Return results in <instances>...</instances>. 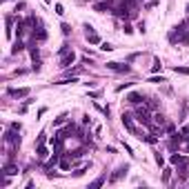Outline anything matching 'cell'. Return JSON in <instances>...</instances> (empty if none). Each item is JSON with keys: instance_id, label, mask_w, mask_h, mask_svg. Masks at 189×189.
I'll return each mask as SVG.
<instances>
[{"instance_id": "cell-1", "label": "cell", "mask_w": 189, "mask_h": 189, "mask_svg": "<svg viewBox=\"0 0 189 189\" xmlns=\"http://www.w3.org/2000/svg\"><path fill=\"white\" fill-rule=\"evenodd\" d=\"M122 125H125V129L129 131V134H136L138 138H143V131L136 129V125L131 122V116H129V113H122Z\"/></svg>"}, {"instance_id": "cell-2", "label": "cell", "mask_w": 189, "mask_h": 189, "mask_svg": "<svg viewBox=\"0 0 189 189\" xmlns=\"http://www.w3.org/2000/svg\"><path fill=\"white\" fill-rule=\"evenodd\" d=\"M136 120L145 122V125H151V118H149V109H147V107H140V105H136Z\"/></svg>"}, {"instance_id": "cell-3", "label": "cell", "mask_w": 189, "mask_h": 189, "mask_svg": "<svg viewBox=\"0 0 189 189\" xmlns=\"http://www.w3.org/2000/svg\"><path fill=\"white\" fill-rule=\"evenodd\" d=\"M18 134H20V131L11 127V129H9L7 134H5V140H7L9 145H20V136H18Z\"/></svg>"}, {"instance_id": "cell-4", "label": "cell", "mask_w": 189, "mask_h": 189, "mask_svg": "<svg viewBox=\"0 0 189 189\" xmlns=\"http://www.w3.org/2000/svg\"><path fill=\"white\" fill-rule=\"evenodd\" d=\"M33 27H36V29H33V38H36V40H38V42H42V40H47V31H45V27H42V22L38 20V22H36Z\"/></svg>"}, {"instance_id": "cell-5", "label": "cell", "mask_w": 189, "mask_h": 189, "mask_svg": "<svg viewBox=\"0 0 189 189\" xmlns=\"http://www.w3.org/2000/svg\"><path fill=\"white\" fill-rule=\"evenodd\" d=\"M85 29H87V42H89V45H100V38H98L96 31H93L91 25H85Z\"/></svg>"}, {"instance_id": "cell-6", "label": "cell", "mask_w": 189, "mask_h": 189, "mask_svg": "<svg viewBox=\"0 0 189 189\" xmlns=\"http://www.w3.org/2000/svg\"><path fill=\"white\" fill-rule=\"evenodd\" d=\"M169 163L171 165H180V167H187L189 165V158H185V156H180V154H171V158H169Z\"/></svg>"}, {"instance_id": "cell-7", "label": "cell", "mask_w": 189, "mask_h": 189, "mask_svg": "<svg viewBox=\"0 0 189 189\" xmlns=\"http://www.w3.org/2000/svg\"><path fill=\"white\" fill-rule=\"evenodd\" d=\"M73 60H76V53H73V51H67V53H65L62 58H60V67H65V69H67V67H71V65H73Z\"/></svg>"}, {"instance_id": "cell-8", "label": "cell", "mask_w": 189, "mask_h": 189, "mask_svg": "<svg viewBox=\"0 0 189 189\" xmlns=\"http://www.w3.org/2000/svg\"><path fill=\"white\" fill-rule=\"evenodd\" d=\"M107 69L118 71V73H129V67L127 65H120V62H107Z\"/></svg>"}, {"instance_id": "cell-9", "label": "cell", "mask_w": 189, "mask_h": 189, "mask_svg": "<svg viewBox=\"0 0 189 189\" xmlns=\"http://www.w3.org/2000/svg\"><path fill=\"white\" fill-rule=\"evenodd\" d=\"M127 171H129V167H120L116 174H111V178H109V183H118L122 176H127Z\"/></svg>"}, {"instance_id": "cell-10", "label": "cell", "mask_w": 189, "mask_h": 189, "mask_svg": "<svg viewBox=\"0 0 189 189\" xmlns=\"http://www.w3.org/2000/svg\"><path fill=\"white\" fill-rule=\"evenodd\" d=\"M127 100L131 102V105H143V102H145V98L140 96V93H136V91H134V93H129V96H127Z\"/></svg>"}, {"instance_id": "cell-11", "label": "cell", "mask_w": 189, "mask_h": 189, "mask_svg": "<svg viewBox=\"0 0 189 189\" xmlns=\"http://www.w3.org/2000/svg\"><path fill=\"white\" fill-rule=\"evenodd\" d=\"M36 154H38L40 160H45V158H49V149H47L45 145H36Z\"/></svg>"}, {"instance_id": "cell-12", "label": "cell", "mask_w": 189, "mask_h": 189, "mask_svg": "<svg viewBox=\"0 0 189 189\" xmlns=\"http://www.w3.org/2000/svg\"><path fill=\"white\" fill-rule=\"evenodd\" d=\"M9 93H11L14 98H25L27 93H29V89H9Z\"/></svg>"}, {"instance_id": "cell-13", "label": "cell", "mask_w": 189, "mask_h": 189, "mask_svg": "<svg viewBox=\"0 0 189 189\" xmlns=\"http://www.w3.org/2000/svg\"><path fill=\"white\" fill-rule=\"evenodd\" d=\"M93 9H96L98 14H102V11H111V9H109V5H107V2H96V5H93Z\"/></svg>"}, {"instance_id": "cell-14", "label": "cell", "mask_w": 189, "mask_h": 189, "mask_svg": "<svg viewBox=\"0 0 189 189\" xmlns=\"http://www.w3.org/2000/svg\"><path fill=\"white\" fill-rule=\"evenodd\" d=\"M11 25H14V18H11V16H7V38H11V36H14Z\"/></svg>"}, {"instance_id": "cell-15", "label": "cell", "mask_w": 189, "mask_h": 189, "mask_svg": "<svg viewBox=\"0 0 189 189\" xmlns=\"http://www.w3.org/2000/svg\"><path fill=\"white\" fill-rule=\"evenodd\" d=\"M5 174H7V176H16V174H18V167H16V165H7V167H5Z\"/></svg>"}, {"instance_id": "cell-16", "label": "cell", "mask_w": 189, "mask_h": 189, "mask_svg": "<svg viewBox=\"0 0 189 189\" xmlns=\"http://www.w3.org/2000/svg\"><path fill=\"white\" fill-rule=\"evenodd\" d=\"M25 49V45H22V40H20V38H18V42L14 45V49H11V53H20Z\"/></svg>"}, {"instance_id": "cell-17", "label": "cell", "mask_w": 189, "mask_h": 189, "mask_svg": "<svg viewBox=\"0 0 189 189\" xmlns=\"http://www.w3.org/2000/svg\"><path fill=\"white\" fill-rule=\"evenodd\" d=\"M87 169H89V163H85L82 167H78V169H76V171H73V176H76V178H78V176H82L85 171H87Z\"/></svg>"}, {"instance_id": "cell-18", "label": "cell", "mask_w": 189, "mask_h": 189, "mask_svg": "<svg viewBox=\"0 0 189 189\" xmlns=\"http://www.w3.org/2000/svg\"><path fill=\"white\" fill-rule=\"evenodd\" d=\"M58 165H60V169H62V171H67V169L71 167V163H69L67 158H62V160H58Z\"/></svg>"}, {"instance_id": "cell-19", "label": "cell", "mask_w": 189, "mask_h": 189, "mask_svg": "<svg viewBox=\"0 0 189 189\" xmlns=\"http://www.w3.org/2000/svg\"><path fill=\"white\" fill-rule=\"evenodd\" d=\"M154 122H156V125H165V116H163V113H156V116H154Z\"/></svg>"}, {"instance_id": "cell-20", "label": "cell", "mask_w": 189, "mask_h": 189, "mask_svg": "<svg viewBox=\"0 0 189 189\" xmlns=\"http://www.w3.org/2000/svg\"><path fill=\"white\" fill-rule=\"evenodd\" d=\"M65 120H67V116L62 113V116H58V118L53 120V125H56V127H60V125H65Z\"/></svg>"}, {"instance_id": "cell-21", "label": "cell", "mask_w": 189, "mask_h": 189, "mask_svg": "<svg viewBox=\"0 0 189 189\" xmlns=\"http://www.w3.org/2000/svg\"><path fill=\"white\" fill-rule=\"evenodd\" d=\"M174 71H176V73H180V76H189V67H176Z\"/></svg>"}, {"instance_id": "cell-22", "label": "cell", "mask_w": 189, "mask_h": 189, "mask_svg": "<svg viewBox=\"0 0 189 189\" xmlns=\"http://www.w3.org/2000/svg\"><path fill=\"white\" fill-rule=\"evenodd\" d=\"M100 49H102V51H111L113 45H111V42H100Z\"/></svg>"}, {"instance_id": "cell-23", "label": "cell", "mask_w": 189, "mask_h": 189, "mask_svg": "<svg viewBox=\"0 0 189 189\" xmlns=\"http://www.w3.org/2000/svg\"><path fill=\"white\" fill-rule=\"evenodd\" d=\"M45 143H47V134H45V131H42V134L38 136V140H36V145H45Z\"/></svg>"}, {"instance_id": "cell-24", "label": "cell", "mask_w": 189, "mask_h": 189, "mask_svg": "<svg viewBox=\"0 0 189 189\" xmlns=\"http://www.w3.org/2000/svg\"><path fill=\"white\" fill-rule=\"evenodd\" d=\"M163 69V65H160V60H154V65H151V71H160Z\"/></svg>"}, {"instance_id": "cell-25", "label": "cell", "mask_w": 189, "mask_h": 189, "mask_svg": "<svg viewBox=\"0 0 189 189\" xmlns=\"http://www.w3.org/2000/svg\"><path fill=\"white\" fill-rule=\"evenodd\" d=\"M169 178H171V169H165V174H163V183H169Z\"/></svg>"}, {"instance_id": "cell-26", "label": "cell", "mask_w": 189, "mask_h": 189, "mask_svg": "<svg viewBox=\"0 0 189 189\" xmlns=\"http://www.w3.org/2000/svg\"><path fill=\"white\" fill-rule=\"evenodd\" d=\"M80 156H82V149H76V151H71V154H69V158H73V160L80 158Z\"/></svg>"}, {"instance_id": "cell-27", "label": "cell", "mask_w": 189, "mask_h": 189, "mask_svg": "<svg viewBox=\"0 0 189 189\" xmlns=\"http://www.w3.org/2000/svg\"><path fill=\"white\" fill-rule=\"evenodd\" d=\"M102 183H105V178H102V176H100V178H96V180H93V183H91V187H100Z\"/></svg>"}, {"instance_id": "cell-28", "label": "cell", "mask_w": 189, "mask_h": 189, "mask_svg": "<svg viewBox=\"0 0 189 189\" xmlns=\"http://www.w3.org/2000/svg\"><path fill=\"white\" fill-rule=\"evenodd\" d=\"M53 9H56V14H58V16H62V14H65V7H62V5H56Z\"/></svg>"}, {"instance_id": "cell-29", "label": "cell", "mask_w": 189, "mask_h": 189, "mask_svg": "<svg viewBox=\"0 0 189 189\" xmlns=\"http://www.w3.org/2000/svg\"><path fill=\"white\" fill-rule=\"evenodd\" d=\"M62 33L69 36V33H71V27H69V25H62Z\"/></svg>"}, {"instance_id": "cell-30", "label": "cell", "mask_w": 189, "mask_h": 189, "mask_svg": "<svg viewBox=\"0 0 189 189\" xmlns=\"http://www.w3.org/2000/svg\"><path fill=\"white\" fill-rule=\"evenodd\" d=\"M147 107H149V109H156L158 102H156V100H147Z\"/></svg>"}, {"instance_id": "cell-31", "label": "cell", "mask_w": 189, "mask_h": 189, "mask_svg": "<svg viewBox=\"0 0 189 189\" xmlns=\"http://www.w3.org/2000/svg\"><path fill=\"white\" fill-rule=\"evenodd\" d=\"M156 163H158L160 167H163V165H165V158H163V156H160V154H156Z\"/></svg>"}, {"instance_id": "cell-32", "label": "cell", "mask_w": 189, "mask_h": 189, "mask_svg": "<svg viewBox=\"0 0 189 189\" xmlns=\"http://www.w3.org/2000/svg\"><path fill=\"white\" fill-rule=\"evenodd\" d=\"M131 31H134V27H131L129 22H125V33H131Z\"/></svg>"}, {"instance_id": "cell-33", "label": "cell", "mask_w": 189, "mask_h": 189, "mask_svg": "<svg viewBox=\"0 0 189 189\" xmlns=\"http://www.w3.org/2000/svg\"><path fill=\"white\" fill-rule=\"evenodd\" d=\"M149 82H154V85H158V82H165V78H156V76H154V78H151Z\"/></svg>"}, {"instance_id": "cell-34", "label": "cell", "mask_w": 189, "mask_h": 189, "mask_svg": "<svg viewBox=\"0 0 189 189\" xmlns=\"http://www.w3.org/2000/svg\"><path fill=\"white\" fill-rule=\"evenodd\" d=\"M129 85H131V82H125V85H118V87H116V91H122V89H125V87H129Z\"/></svg>"}, {"instance_id": "cell-35", "label": "cell", "mask_w": 189, "mask_h": 189, "mask_svg": "<svg viewBox=\"0 0 189 189\" xmlns=\"http://www.w3.org/2000/svg\"><path fill=\"white\" fill-rule=\"evenodd\" d=\"M187 11H189V5H187Z\"/></svg>"}, {"instance_id": "cell-36", "label": "cell", "mask_w": 189, "mask_h": 189, "mask_svg": "<svg viewBox=\"0 0 189 189\" xmlns=\"http://www.w3.org/2000/svg\"><path fill=\"white\" fill-rule=\"evenodd\" d=\"M187 149H189V143H187Z\"/></svg>"}, {"instance_id": "cell-37", "label": "cell", "mask_w": 189, "mask_h": 189, "mask_svg": "<svg viewBox=\"0 0 189 189\" xmlns=\"http://www.w3.org/2000/svg\"><path fill=\"white\" fill-rule=\"evenodd\" d=\"M187 25H189V22H187Z\"/></svg>"}]
</instances>
